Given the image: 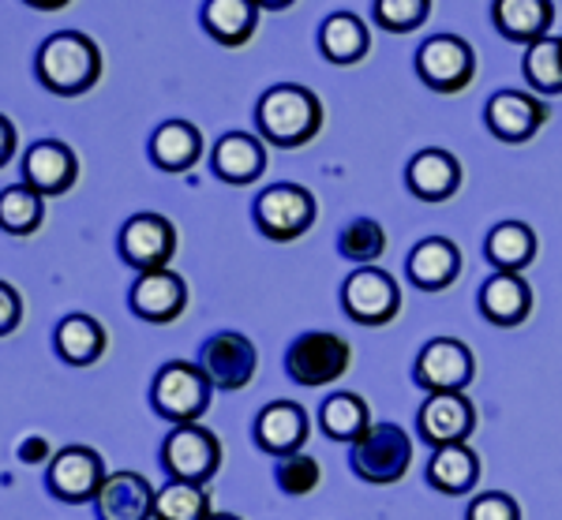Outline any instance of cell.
<instances>
[{"mask_svg":"<svg viewBox=\"0 0 562 520\" xmlns=\"http://www.w3.org/2000/svg\"><path fill=\"white\" fill-rule=\"evenodd\" d=\"M211 517V498L206 487L184 479H169L154 495V520H206Z\"/></svg>","mask_w":562,"mask_h":520,"instance_id":"obj_34","label":"cell"},{"mask_svg":"<svg viewBox=\"0 0 562 520\" xmlns=\"http://www.w3.org/2000/svg\"><path fill=\"white\" fill-rule=\"evenodd\" d=\"M319 217V203L301 184H274L256 199V225L267 240H301Z\"/></svg>","mask_w":562,"mask_h":520,"instance_id":"obj_6","label":"cell"},{"mask_svg":"<svg viewBox=\"0 0 562 520\" xmlns=\"http://www.w3.org/2000/svg\"><path fill=\"white\" fill-rule=\"evenodd\" d=\"M307 412L296 400H270L267 408L256 416V442L259 450L274 453V457H293L307 442Z\"/></svg>","mask_w":562,"mask_h":520,"instance_id":"obj_19","label":"cell"},{"mask_svg":"<svg viewBox=\"0 0 562 520\" xmlns=\"http://www.w3.org/2000/svg\"><path fill=\"white\" fill-rule=\"evenodd\" d=\"M23 323V296L15 285H8V281H0V337L15 334Z\"/></svg>","mask_w":562,"mask_h":520,"instance_id":"obj_39","label":"cell"},{"mask_svg":"<svg viewBox=\"0 0 562 520\" xmlns=\"http://www.w3.org/2000/svg\"><path fill=\"white\" fill-rule=\"evenodd\" d=\"M45 222V199L34 188L12 184L0 191V229L12 236H31L38 233Z\"/></svg>","mask_w":562,"mask_h":520,"instance_id":"obj_32","label":"cell"},{"mask_svg":"<svg viewBox=\"0 0 562 520\" xmlns=\"http://www.w3.org/2000/svg\"><path fill=\"white\" fill-rule=\"evenodd\" d=\"M495 31L510 42L532 45L551 34L555 23V4L551 0H495L492 4Z\"/></svg>","mask_w":562,"mask_h":520,"instance_id":"obj_25","label":"cell"},{"mask_svg":"<svg viewBox=\"0 0 562 520\" xmlns=\"http://www.w3.org/2000/svg\"><path fill=\"white\" fill-rule=\"evenodd\" d=\"M341 307L360 326H386L402 312V289L379 267H357L341 285Z\"/></svg>","mask_w":562,"mask_h":520,"instance_id":"obj_10","label":"cell"},{"mask_svg":"<svg viewBox=\"0 0 562 520\" xmlns=\"http://www.w3.org/2000/svg\"><path fill=\"white\" fill-rule=\"evenodd\" d=\"M116 248H121V259L128 262L132 270H139V273L166 270L177 255V229H173V222L161 214H135L124 222Z\"/></svg>","mask_w":562,"mask_h":520,"instance_id":"obj_13","label":"cell"},{"mask_svg":"<svg viewBox=\"0 0 562 520\" xmlns=\"http://www.w3.org/2000/svg\"><path fill=\"white\" fill-rule=\"evenodd\" d=\"M203 158V132L188 121H166L150 135V161L161 172H188Z\"/></svg>","mask_w":562,"mask_h":520,"instance_id":"obj_26","label":"cell"},{"mask_svg":"<svg viewBox=\"0 0 562 520\" xmlns=\"http://www.w3.org/2000/svg\"><path fill=\"white\" fill-rule=\"evenodd\" d=\"M195 363L203 368V375L211 378L214 389H229V394H237V389L251 386V378H256L259 349L237 330H217L203 341Z\"/></svg>","mask_w":562,"mask_h":520,"instance_id":"obj_8","label":"cell"},{"mask_svg":"<svg viewBox=\"0 0 562 520\" xmlns=\"http://www.w3.org/2000/svg\"><path fill=\"white\" fill-rule=\"evenodd\" d=\"M338 251L346 255L349 262H357V267H371V262L383 259V251H386L383 225L371 222V217H357V222H349L346 229L338 233Z\"/></svg>","mask_w":562,"mask_h":520,"instance_id":"obj_35","label":"cell"},{"mask_svg":"<svg viewBox=\"0 0 562 520\" xmlns=\"http://www.w3.org/2000/svg\"><path fill=\"white\" fill-rule=\"evenodd\" d=\"M206 520H240V517H233V513H211Z\"/></svg>","mask_w":562,"mask_h":520,"instance_id":"obj_44","label":"cell"},{"mask_svg":"<svg viewBox=\"0 0 562 520\" xmlns=\"http://www.w3.org/2000/svg\"><path fill=\"white\" fill-rule=\"evenodd\" d=\"M473 352L458 337H435L420 349L413 368V382L424 394H465L473 382Z\"/></svg>","mask_w":562,"mask_h":520,"instance_id":"obj_11","label":"cell"},{"mask_svg":"<svg viewBox=\"0 0 562 520\" xmlns=\"http://www.w3.org/2000/svg\"><path fill=\"white\" fill-rule=\"evenodd\" d=\"M431 15V0H375V23L390 34H413Z\"/></svg>","mask_w":562,"mask_h":520,"instance_id":"obj_36","label":"cell"},{"mask_svg":"<svg viewBox=\"0 0 562 520\" xmlns=\"http://www.w3.org/2000/svg\"><path fill=\"white\" fill-rule=\"evenodd\" d=\"M484 255L495 270H506V273H521L537 259V233L521 222H503L487 233L484 240Z\"/></svg>","mask_w":562,"mask_h":520,"instance_id":"obj_29","label":"cell"},{"mask_svg":"<svg viewBox=\"0 0 562 520\" xmlns=\"http://www.w3.org/2000/svg\"><path fill=\"white\" fill-rule=\"evenodd\" d=\"M105 483V464L90 445H65L53 453L49 468H45V487L57 501L79 506V501H94Z\"/></svg>","mask_w":562,"mask_h":520,"instance_id":"obj_12","label":"cell"},{"mask_svg":"<svg viewBox=\"0 0 562 520\" xmlns=\"http://www.w3.org/2000/svg\"><path fill=\"white\" fill-rule=\"evenodd\" d=\"M465 520H521V509H518V501L510 495H503V490H487V495L473 498Z\"/></svg>","mask_w":562,"mask_h":520,"instance_id":"obj_38","label":"cell"},{"mask_svg":"<svg viewBox=\"0 0 562 520\" xmlns=\"http://www.w3.org/2000/svg\"><path fill=\"white\" fill-rule=\"evenodd\" d=\"M79 180V158L68 143L38 139L23 154V184L34 188L42 199L65 195Z\"/></svg>","mask_w":562,"mask_h":520,"instance_id":"obj_17","label":"cell"},{"mask_svg":"<svg viewBox=\"0 0 562 520\" xmlns=\"http://www.w3.org/2000/svg\"><path fill=\"white\" fill-rule=\"evenodd\" d=\"M256 127L259 139L281 150H296V146L312 143L323 127V102L301 83H278L262 90L256 102Z\"/></svg>","mask_w":562,"mask_h":520,"instance_id":"obj_2","label":"cell"},{"mask_svg":"<svg viewBox=\"0 0 562 520\" xmlns=\"http://www.w3.org/2000/svg\"><path fill=\"white\" fill-rule=\"evenodd\" d=\"M274 479H278V487L285 490V495L304 498V495H312V490L319 487L323 468H319V461L307 457V453H293V457H281L278 461Z\"/></svg>","mask_w":562,"mask_h":520,"instance_id":"obj_37","label":"cell"},{"mask_svg":"<svg viewBox=\"0 0 562 520\" xmlns=\"http://www.w3.org/2000/svg\"><path fill=\"white\" fill-rule=\"evenodd\" d=\"M105 344H109V334L98 318L90 315H68L60 318L57 334H53V349L65 363L71 368H90L105 355Z\"/></svg>","mask_w":562,"mask_h":520,"instance_id":"obj_27","label":"cell"},{"mask_svg":"<svg viewBox=\"0 0 562 520\" xmlns=\"http://www.w3.org/2000/svg\"><path fill=\"white\" fill-rule=\"evenodd\" d=\"M525 83L537 94H562V38H540L532 45H525Z\"/></svg>","mask_w":562,"mask_h":520,"instance_id":"obj_33","label":"cell"},{"mask_svg":"<svg viewBox=\"0 0 562 520\" xmlns=\"http://www.w3.org/2000/svg\"><path fill=\"white\" fill-rule=\"evenodd\" d=\"M23 4L38 8V12H60V8H68L71 0H23Z\"/></svg>","mask_w":562,"mask_h":520,"instance_id":"obj_42","label":"cell"},{"mask_svg":"<svg viewBox=\"0 0 562 520\" xmlns=\"http://www.w3.org/2000/svg\"><path fill=\"white\" fill-rule=\"evenodd\" d=\"M128 307L143 323L154 326H169L184 315L188 307V285L177 270H147L135 278V285L128 292Z\"/></svg>","mask_w":562,"mask_h":520,"instance_id":"obj_15","label":"cell"},{"mask_svg":"<svg viewBox=\"0 0 562 520\" xmlns=\"http://www.w3.org/2000/svg\"><path fill=\"white\" fill-rule=\"evenodd\" d=\"M15 143H20V132H15V124L8 121L4 113H0V169H4L8 161L15 158Z\"/></svg>","mask_w":562,"mask_h":520,"instance_id":"obj_41","label":"cell"},{"mask_svg":"<svg viewBox=\"0 0 562 520\" xmlns=\"http://www.w3.org/2000/svg\"><path fill=\"white\" fill-rule=\"evenodd\" d=\"M211 378L203 375V368L192 360H169L166 368L154 375L150 386V405L161 419L177 427L199 423V416L211 405Z\"/></svg>","mask_w":562,"mask_h":520,"instance_id":"obj_3","label":"cell"},{"mask_svg":"<svg viewBox=\"0 0 562 520\" xmlns=\"http://www.w3.org/2000/svg\"><path fill=\"white\" fill-rule=\"evenodd\" d=\"M409 464H413V438L397 423H371L349 450V468L364 483H375V487L397 483L409 472Z\"/></svg>","mask_w":562,"mask_h":520,"instance_id":"obj_4","label":"cell"},{"mask_svg":"<svg viewBox=\"0 0 562 520\" xmlns=\"http://www.w3.org/2000/svg\"><path fill=\"white\" fill-rule=\"evenodd\" d=\"M352 363V349L346 337L326 334V330H307L289 344L285 352V375L296 382V386H330V382L346 378Z\"/></svg>","mask_w":562,"mask_h":520,"instance_id":"obj_5","label":"cell"},{"mask_svg":"<svg viewBox=\"0 0 562 520\" xmlns=\"http://www.w3.org/2000/svg\"><path fill=\"white\" fill-rule=\"evenodd\" d=\"M405 273L420 292H442L458 281L461 273V251L454 240L447 236H428L409 251V262H405Z\"/></svg>","mask_w":562,"mask_h":520,"instance_id":"obj_20","label":"cell"},{"mask_svg":"<svg viewBox=\"0 0 562 520\" xmlns=\"http://www.w3.org/2000/svg\"><path fill=\"white\" fill-rule=\"evenodd\" d=\"M319 49L330 64H360L371 49V31L360 15L334 12L319 26Z\"/></svg>","mask_w":562,"mask_h":520,"instance_id":"obj_28","label":"cell"},{"mask_svg":"<svg viewBox=\"0 0 562 520\" xmlns=\"http://www.w3.org/2000/svg\"><path fill=\"white\" fill-rule=\"evenodd\" d=\"M259 8H267V12H281V8H293L296 0H256Z\"/></svg>","mask_w":562,"mask_h":520,"instance_id":"obj_43","label":"cell"},{"mask_svg":"<svg viewBox=\"0 0 562 520\" xmlns=\"http://www.w3.org/2000/svg\"><path fill=\"white\" fill-rule=\"evenodd\" d=\"M319 427L326 438L334 442H357L360 434L371 427V412L364 405V397L357 394H330L319 408Z\"/></svg>","mask_w":562,"mask_h":520,"instance_id":"obj_31","label":"cell"},{"mask_svg":"<svg viewBox=\"0 0 562 520\" xmlns=\"http://www.w3.org/2000/svg\"><path fill=\"white\" fill-rule=\"evenodd\" d=\"M416 76L435 94H458L476 76L473 45L458 34H435L416 49Z\"/></svg>","mask_w":562,"mask_h":520,"instance_id":"obj_7","label":"cell"},{"mask_svg":"<svg viewBox=\"0 0 562 520\" xmlns=\"http://www.w3.org/2000/svg\"><path fill=\"white\" fill-rule=\"evenodd\" d=\"M154 495L158 490L139 472H113L98 490L94 513L98 520H154Z\"/></svg>","mask_w":562,"mask_h":520,"instance_id":"obj_18","label":"cell"},{"mask_svg":"<svg viewBox=\"0 0 562 520\" xmlns=\"http://www.w3.org/2000/svg\"><path fill=\"white\" fill-rule=\"evenodd\" d=\"M416 431L431 450L442 445H465L476 431V408L465 394H431L416 412Z\"/></svg>","mask_w":562,"mask_h":520,"instance_id":"obj_14","label":"cell"},{"mask_svg":"<svg viewBox=\"0 0 562 520\" xmlns=\"http://www.w3.org/2000/svg\"><path fill=\"white\" fill-rule=\"evenodd\" d=\"M161 468L169 472V479H184L206 487L217 468H222V442L199 423L177 427L161 445Z\"/></svg>","mask_w":562,"mask_h":520,"instance_id":"obj_9","label":"cell"},{"mask_svg":"<svg viewBox=\"0 0 562 520\" xmlns=\"http://www.w3.org/2000/svg\"><path fill=\"white\" fill-rule=\"evenodd\" d=\"M211 166H214V177L225 180V184H237V188L251 184V180L267 169V146L248 132H229L214 143Z\"/></svg>","mask_w":562,"mask_h":520,"instance_id":"obj_23","label":"cell"},{"mask_svg":"<svg viewBox=\"0 0 562 520\" xmlns=\"http://www.w3.org/2000/svg\"><path fill=\"white\" fill-rule=\"evenodd\" d=\"M15 453H20L23 464H45V461H53V445H49V438H42V434L23 438V445Z\"/></svg>","mask_w":562,"mask_h":520,"instance_id":"obj_40","label":"cell"},{"mask_svg":"<svg viewBox=\"0 0 562 520\" xmlns=\"http://www.w3.org/2000/svg\"><path fill=\"white\" fill-rule=\"evenodd\" d=\"M480 479V461L469 445H442L428 461V483L442 495H465Z\"/></svg>","mask_w":562,"mask_h":520,"instance_id":"obj_30","label":"cell"},{"mask_svg":"<svg viewBox=\"0 0 562 520\" xmlns=\"http://www.w3.org/2000/svg\"><path fill=\"white\" fill-rule=\"evenodd\" d=\"M199 23L217 45H248L259 31V4L256 0H206Z\"/></svg>","mask_w":562,"mask_h":520,"instance_id":"obj_24","label":"cell"},{"mask_svg":"<svg viewBox=\"0 0 562 520\" xmlns=\"http://www.w3.org/2000/svg\"><path fill=\"white\" fill-rule=\"evenodd\" d=\"M38 83L57 98H79L102 79V49L83 31H57L38 45L34 57Z\"/></svg>","mask_w":562,"mask_h":520,"instance_id":"obj_1","label":"cell"},{"mask_svg":"<svg viewBox=\"0 0 562 520\" xmlns=\"http://www.w3.org/2000/svg\"><path fill=\"white\" fill-rule=\"evenodd\" d=\"M532 312V289L521 273L495 270L480 289V315L492 326H521Z\"/></svg>","mask_w":562,"mask_h":520,"instance_id":"obj_22","label":"cell"},{"mask_svg":"<svg viewBox=\"0 0 562 520\" xmlns=\"http://www.w3.org/2000/svg\"><path fill=\"white\" fill-rule=\"evenodd\" d=\"M487 132L503 143H529L548 124V105L529 90H498L484 109Z\"/></svg>","mask_w":562,"mask_h":520,"instance_id":"obj_16","label":"cell"},{"mask_svg":"<svg viewBox=\"0 0 562 520\" xmlns=\"http://www.w3.org/2000/svg\"><path fill=\"white\" fill-rule=\"evenodd\" d=\"M405 184L420 203H447L461 188V166L450 150H420L405 166Z\"/></svg>","mask_w":562,"mask_h":520,"instance_id":"obj_21","label":"cell"}]
</instances>
